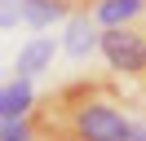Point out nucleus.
Instances as JSON below:
<instances>
[{"instance_id":"4","label":"nucleus","mask_w":146,"mask_h":141,"mask_svg":"<svg viewBox=\"0 0 146 141\" xmlns=\"http://www.w3.org/2000/svg\"><path fill=\"white\" fill-rule=\"evenodd\" d=\"M31 106H36V88H31V79L13 75L9 84H0V123L31 115Z\"/></svg>"},{"instance_id":"10","label":"nucleus","mask_w":146,"mask_h":141,"mask_svg":"<svg viewBox=\"0 0 146 141\" xmlns=\"http://www.w3.org/2000/svg\"><path fill=\"white\" fill-rule=\"evenodd\" d=\"M128 141H146V115H137V119L128 123Z\"/></svg>"},{"instance_id":"3","label":"nucleus","mask_w":146,"mask_h":141,"mask_svg":"<svg viewBox=\"0 0 146 141\" xmlns=\"http://www.w3.org/2000/svg\"><path fill=\"white\" fill-rule=\"evenodd\" d=\"M98 35H102V26L93 22L89 9H71V22H66V44H62V49L71 53V57H89V53H98Z\"/></svg>"},{"instance_id":"9","label":"nucleus","mask_w":146,"mask_h":141,"mask_svg":"<svg viewBox=\"0 0 146 141\" xmlns=\"http://www.w3.org/2000/svg\"><path fill=\"white\" fill-rule=\"evenodd\" d=\"M22 22V0H0V31Z\"/></svg>"},{"instance_id":"6","label":"nucleus","mask_w":146,"mask_h":141,"mask_svg":"<svg viewBox=\"0 0 146 141\" xmlns=\"http://www.w3.org/2000/svg\"><path fill=\"white\" fill-rule=\"evenodd\" d=\"M89 13L98 26H128L137 18H146V0H98Z\"/></svg>"},{"instance_id":"5","label":"nucleus","mask_w":146,"mask_h":141,"mask_svg":"<svg viewBox=\"0 0 146 141\" xmlns=\"http://www.w3.org/2000/svg\"><path fill=\"white\" fill-rule=\"evenodd\" d=\"M53 53H58V40H53V35H36V40H31L27 49L18 53L13 70H18L22 79H36L40 70H49V66H53Z\"/></svg>"},{"instance_id":"11","label":"nucleus","mask_w":146,"mask_h":141,"mask_svg":"<svg viewBox=\"0 0 146 141\" xmlns=\"http://www.w3.org/2000/svg\"><path fill=\"white\" fill-rule=\"evenodd\" d=\"M66 5H71V9H93L98 0H66Z\"/></svg>"},{"instance_id":"1","label":"nucleus","mask_w":146,"mask_h":141,"mask_svg":"<svg viewBox=\"0 0 146 141\" xmlns=\"http://www.w3.org/2000/svg\"><path fill=\"white\" fill-rule=\"evenodd\" d=\"M128 123L133 115L106 79L62 84L31 106L36 141H128Z\"/></svg>"},{"instance_id":"8","label":"nucleus","mask_w":146,"mask_h":141,"mask_svg":"<svg viewBox=\"0 0 146 141\" xmlns=\"http://www.w3.org/2000/svg\"><path fill=\"white\" fill-rule=\"evenodd\" d=\"M0 141H36L31 115H22V119H5V123H0Z\"/></svg>"},{"instance_id":"2","label":"nucleus","mask_w":146,"mask_h":141,"mask_svg":"<svg viewBox=\"0 0 146 141\" xmlns=\"http://www.w3.org/2000/svg\"><path fill=\"white\" fill-rule=\"evenodd\" d=\"M98 53H102V62H106L115 75L146 84V18H137V22H128V26H102Z\"/></svg>"},{"instance_id":"7","label":"nucleus","mask_w":146,"mask_h":141,"mask_svg":"<svg viewBox=\"0 0 146 141\" xmlns=\"http://www.w3.org/2000/svg\"><path fill=\"white\" fill-rule=\"evenodd\" d=\"M62 18H71V5L66 0H22V22L36 26V31L62 22Z\"/></svg>"}]
</instances>
